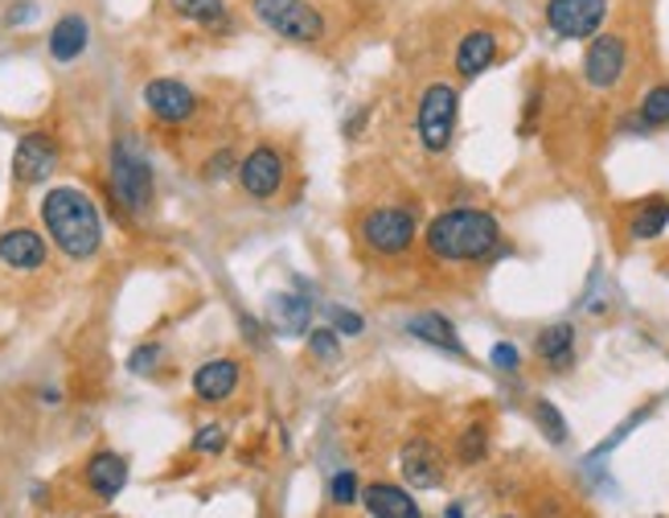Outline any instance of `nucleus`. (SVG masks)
<instances>
[{
	"instance_id": "f257e3e1",
	"label": "nucleus",
	"mask_w": 669,
	"mask_h": 518,
	"mask_svg": "<svg viewBox=\"0 0 669 518\" xmlns=\"http://www.w3.org/2000/svg\"><path fill=\"white\" fill-rule=\"evenodd\" d=\"M501 222L489 210L477 206H452L428 222L423 231V251L436 263H485L501 251Z\"/></svg>"
},
{
	"instance_id": "f03ea898",
	"label": "nucleus",
	"mask_w": 669,
	"mask_h": 518,
	"mask_svg": "<svg viewBox=\"0 0 669 518\" xmlns=\"http://www.w3.org/2000/svg\"><path fill=\"white\" fill-rule=\"evenodd\" d=\"M46 235L54 239V247L67 259H91L103 247V219L99 206L91 202V193H82L79 186H54L46 190L38 206Z\"/></svg>"
},
{
	"instance_id": "7ed1b4c3",
	"label": "nucleus",
	"mask_w": 669,
	"mask_h": 518,
	"mask_svg": "<svg viewBox=\"0 0 669 518\" xmlns=\"http://www.w3.org/2000/svg\"><path fill=\"white\" fill-rule=\"evenodd\" d=\"M108 186H111V198L120 206L123 215H132L140 219L148 206H152V165L148 157L140 152L132 137H120L111 145V161H108Z\"/></svg>"
},
{
	"instance_id": "20e7f679",
	"label": "nucleus",
	"mask_w": 669,
	"mask_h": 518,
	"mask_svg": "<svg viewBox=\"0 0 669 518\" xmlns=\"http://www.w3.org/2000/svg\"><path fill=\"white\" fill-rule=\"evenodd\" d=\"M456 123H460V87L448 79L428 82L419 91V108H416V137L423 145V152L440 157V152L452 149Z\"/></svg>"
},
{
	"instance_id": "39448f33",
	"label": "nucleus",
	"mask_w": 669,
	"mask_h": 518,
	"mask_svg": "<svg viewBox=\"0 0 669 518\" xmlns=\"http://www.w3.org/2000/svg\"><path fill=\"white\" fill-rule=\"evenodd\" d=\"M416 235H419V215L411 206H370L362 219H358L362 247L382 259L407 256L416 247Z\"/></svg>"
},
{
	"instance_id": "423d86ee",
	"label": "nucleus",
	"mask_w": 669,
	"mask_h": 518,
	"mask_svg": "<svg viewBox=\"0 0 669 518\" xmlns=\"http://www.w3.org/2000/svg\"><path fill=\"white\" fill-rule=\"evenodd\" d=\"M251 13L259 26L292 46H317L324 38V13L312 0H251Z\"/></svg>"
},
{
	"instance_id": "0eeeda50",
	"label": "nucleus",
	"mask_w": 669,
	"mask_h": 518,
	"mask_svg": "<svg viewBox=\"0 0 669 518\" xmlns=\"http://www.w3.org/2000/svg\"><path fill=\"white\" fill-rule=\"evenodd\" d=\"M632 70V41L620 29H600L583 46V82L591 91H616Z\"/></svg>"
},
{
	"instance_id": "6e6552de",
	"label": "nucleus",
	"mask_w": 669,
	"mask_h": 518,
	"mask_svg": "<svg viewBox=\"0 0 669 518\" xmlns=\"http://www.w3.org/2000/svg\"><path fill=\"white\" fill-rule=\"evenodd\" d=\"M612 0H547L542 21L559 41H591L608 26Z\"/></svg>"
},
{
	"instance_id": "1a4fd4ad",
	"label": "nucleus",
	"mask_w": 669,
	"mask_h": 518,
	"mask_svg": "<svg viewBox=\"0 0 669 518\" xmlns=\"http://www.w3.org/2000/svg\"><path fill=\"white\" fill-rule=\"evenodd\" d=\"M497 62H501V33L493 26H469L456 38L452 70L460 82L481 79L485 70H493Z\"/></svg>"
},
{
	"instance_id": "9d476101",
	"label": "nucleus",
	"mask_w": 669,
	"mask_h": 518,
	"mask_svg": "<svg viewBox=\"0 0 669 518\" xmlns=\"http://www.w3.org/2000/svg\"><path fill=\"white\" fill-rule=\"evenodd\" d=\"M283 178H288V161H283V152L276 145H259L239 161V186L247 198L268 202V198H276L283 190Z\"/></svg>"
},
{
	"instance_id": "9b49d317",
	"label": "nucleus",
	"mask_w": 669,
	"mask_h": 518,
	"mask_svg": "<svg viewBox=\"0 0 669 518\" xmlns=\"http://www.w3.org/2000/svg\"><path fill=\"white\" fill-rule=\"evenodd\" d=\"M144 108L157 123L177 128V123H189L198 116V96L181 79H152L144 82Z\"/></svg>"
},
{
	"instance_id": "f8f14e48",
	"label": "nucleus",
	"mask_w": 669,
	"mask_h": 518,
	"mask_svg": "<svg viewBox=\"0 0 669 518\" xmlns=\"http://www.w3.org/2000/svg\"><path fill=\"white\" fill-rule=\"evenodd\" d=\"M58 161H62V149H58V140L50 132H26L13 149V178L21 186H38V181L54 173Z\"/></svg>"
},
{
	"instance_id": "ddd939ff",
	"label": "nucleus",
	"mask_w": 669,
	"mask_h": 518,
	"mask_svg": "<svg viewBox=\"0 0 669 518\" xmlns=\"http://www.w3.org/2000/svg\"><path fill=\"white\" fill-rule=\"evenodd\" d=\"M399 474L407 490H436L443 481V452L428 437L407 440L399 452Z\"/></svg>"
},
{
	"instance_id": "4468645a",
	"label": "nucleus",
	"mask_w": 669,
	"mask_h": 518,
	"mask_svg": "<svg viewBox=\"0 0 669 518\" xmlns=\"http://www.w3.org/2000/svg\"><path fill=\"white\" fill-rule=\"evenodd\" d=\"M402 329H407V333H411L416 341L431 346V350H443V355H452V358H469V350H465V338H460L452 321H448L443 313H436V309L411 313Z\"/></svg>"
},
{
	"instance_id": "2eb2a0df",
	"label": "nucleus",
	"mask_w": 669,
	"mask_h": 518,
	"mask_svg": "<svg viewBox=\"0 0 669 518\" xmlns=\"http://www.w3.org/2000/svg\"><path fill=\"white\" fill-rule=\"evenodd\" d=\"M535 355L538 362L555 375H567L576 367V326L571 321H555V326H542L535 338Z\"/></svg>"
},
{
	"instance_id": "dca6fc26",
	"label": "nucleus",
	"mask_w": 669,
	"mask_h": 518,
	"mask_svg": "<svg viewBox=\"0 0 669 518\" xmlns=\"http://www.w3.org/2000/svg\"><path fill=\"white\" fill-rule=\"evenodd\" d=\"M239 387V362L234 358H210L193 370V396L201 404H227Z\"/></svg>"
},
{
	"instance_id": "f3484780",
	"label": "nucleus",
	"mask_w": 669,
	"mask_h": 518,
	"mask_svg": "<svg viewBox=\"0 0 669 518\" xmlns=\"http://www.w3.org/2000/svg\"><path fill=\"white\" fill-rule=\"evenodd\" d=\"M268 321L280 338H308L312 329V300L300 292H276L268 300Z\"/></svg>"
},
{
	"instance_id": "a211bd4d",
	"label": "nucleus",
	"mask_w": 669,
	"mask_h": 518,
	"mask_svg": "<svg viewBox=\"0 0 669 518\" xmlns=\"http://www.w3.org/2000/svg\"><path fill=\"white\" fill-rule=\"evenodd\" d=\"M0 263L17 268V272H38L46 263V239L29 227H9L0 235Z\"/></svg>"
},
{
	"instance_id": "6ab92c4d",
	"label": "nucleus",
	"mask_w": 669,
	"mask_h": 518,
	"mask_svg": "<svg viewBox=\"0 0 669 518\" xmlns=\"http://www.w3.org/2000/svg\"><path fill=\"white\" fill-rule=\"evenodd\" d=\"M82 478H87V490H91L94 498L111 502V498H120V490L128 486V461H123L120 452L103 449V452H94L91 461H87Z\"/></svg>"
},
{
	"instance_id": "aec40b11",
	"label": "nucleus",
	"mask_w": 669,
	"mask_h": 518,
	"mask_svg": "<svg viewBox=\"0 0 669 518\" xmlns=\"http://www.w3.org/2000/svg\"><path fill=\"white\" fill-rule=\"evenodd\" d=\"M362 506L370 510V518H423L419 502L411 498V490L390 486V481H375L362 490Z\"/></svg>"
},
{
	"instance_id": "412c9836",
	"label": "nucleus",
	"mask_w": 669,
	"mask_h": 518,
	"mask_svg": "<svg viewBox=\"0 0 669 518\" xmlns=\"http://www.w3.org/2000/svg\"><path fill=\"white\" fill-rule=\"evenodd\" d=\"M669 227V198L666 193H653V198H645V202L632 206L629 215V239L632 243H653V239H661Z\"/></svg>"
},
{
	"instance_id": "4be33fe9",
	"label": "nucleus",
	"mask_w": 669,
	"mask_h": 518,
	"mask_svg": "<svg viewBox=\"0 0 669 518\" xmlns=\"http://www.w3.org/2000/svg\"><path fill=\"white\" fill-rule=\"evenodd\" d=\"M87 41H91V26H87L79 13H67L54 21L46 46H50V58H54V62H74V58L87 50Z\"/></svg>"
},
{
	"instance_id": "5701e85b",
	"label": "nucleus",
	"mask_w": 669,
	"mask_h": 518,
	"mask_svg": "<svg viewBox=\"0 0 669 518\" xmlns=\"http://www.w3.org/2000/svg\"><path fill=\"white\" fill-rule=\"evenodd\" d=\"M632 128H637V132L669 128V82H653V87H645V96L637 99Z\"/></svg>"
},
{
	"instance_id": "b1692460",
	"label": "nucleus",
	"mask_w": 669,
	"mask_h": 518,
	"mask_svg": "<svg viewBox=\"0 0 669 518\" xmlns=\"http://www.w3.org/2000/svg\"><path fill=\"white\" fill-rule=\"evenodd\" d=\"M181 21H193V26L206 29H227V4L222 0H169Z\"/></svg>"
},
{
	"instance_id": "393cba45",
	"label": "nucleus",
	"mask_w": 669,
	"mask_h": 518,
	"mask_svg": "<svg viewBox=\"0 0 669 518\" xmlns=\"http://www.w3.org/2000/svg\"><path fill=\"white\" fill-rule=\"evenodd\" d=\"M530 420L538 424V432H542L550 445H567V440H571V428H567L562 411L555 408L550 399H535V404H530Z\"/></svg>"
},
{
	"instance_id": "a878e982",
	"label": "nucleus",
	"mask_w": 669,
	"mask_h": 518,
	"mask_svg": "<svg viewBox=\"0 0 669 518\" xmlns=\"http://www.w3.org/2000/svg\"><path fill=\"white\" fill-rule=\"evenodd\" d=\"M485 457H489V428H485V424H469V428L456 437V461L481 465Z\"/></svg>"
},
{
	"instance_id": "bb28decb",
	"label": "nucleus",
	"mask_w": 669,
	"mask_h": 518,
	"mask_svg": "<svg viewBox=\"0 0 669 518\" xmlns=\"http://www.w3.org/2000/svg\"><path fill=\"white\" fill-rule=\"evenodd\" d=\"M308 355L317 358V362H337L341 358V333L333 326L308 329Z\"/></svg>"
},
{
	"instance_id": "cd10ccee",
	"label": "nucleus",
	"mask_w": 669,
	"mask_h": 518,
	"mask_svg": "<svg viewBox=\"0 0 669 518\" xmlns=\"http://www.w3.org/2000/svg\"><path fill=\"white\" fill-rule=\"evenodd\" d=\"M324 317H329V326H333L341 338H362L366 333V317L346 309V305H324Z\"/></svg>"
},
{
	"instance_id": "c85d7f7f",
	"label": "nucleus",
	"mask_w": 669,
	"mask_h": 518,
	"mask_svg": "<svg viewBox=\"0 0 669 518\" xmlns=\"http://www.w3.org/2000/svg\"><path fill=\"white\" fill-rule=\"evenodd\" d=\"M649 416H653V404H649V408H641V411H632L629 420L620 424V428H616L612 437H608V440H600V445H596V452H591V461H600V457H608V452H612L616 445H625V437H629V432H632V428H637V424H645V420H649Z\"/></svg>"
},
{
	"instance_id": "c756f323",
	"label": "nucleus",
	"mask_w": 669,
	"mask_h": 518,
	"mask_svg": "<svg viewBox=\"0 0 669 518\" xmlns=\"http://www.w3.org/2000/svg\"><path fill=\"white\" fill-rule=\"evenodd\" d=\"M329 498H333V506L362 502V486H358V474H353V469H341V474L333 478V486H329Z\"/></svg>"
},
{
	"instance_id": "7c9ffc66",
	"label": "nucleus",
	"mask_w": 669,
	"mask_h": 518,
	"mask_svg": "<svg viewBox=\"0 0 669 518\" xmlns=\"http://www.w3.org/2000/svg\"><path fill=\"white\" fill-rule=\"evenodd\" d=\"M489 362H493V370H501V375H518V370H522V350H518L513 341H497L493 350H489Z\"/></svg>"
},
{
	"instance_id": "2f4dec72",
	"label": "nucleus",
	"mask_w": 669,
	"mask_h": 518,
	"mask_svg": "<svg viewBox=\"0 0 669 518\" xmlns=\"http://www.w3.org/2000/svg\"><path fill=\"white\" fill-rule=\"evenodd\" d=\"M161 346H157V341H144V346H136L132 350V358H128V370H132V375H152V370H157V362H161Z\"/></svg>"
},
{
	"instance_id": "473e14b6",
	"label": "nucleus",
	"mask_w": 669,
	"mask_h": 518,
	"mask_svg": "<svg viewBox=\"0 0 669 518\" xmlns=\"http://www.w3.org/2000/svg\"><path fill=\"white\" fill-rule=\"evenodd\" d=\"M193 449L198 452H222L227 449V428H222V424H201L198 437H193Z\"/></svg>"
},
{
	"instance_id": "72a5a7b5",
	"label": "nucleus",
	"mask_w": 669,
	"mask_h": 518,
	"mask_svg": "<svg viewBox=\"0 0 669 518\" xmlns=\"http://www.w3.org/2000/svg\"><path fill=\"white\" fill-rule=\"evenodd\" d=\"M230 173H239V161H234V152L230 149L214 152V157L206 161V178L210 181H222V178H230Z\"/></svg>"
},
{
	"instance_id": "f704fd0d",
	"label": "nucleus",
	"mask_w": 669,
	"mask_h": 518,
	"mask_svg": "<svg viewBox=\"0 0 669 518\" xmlns=\"http://www.w3.org/2000/svg\"><path fill=\"white\" fill-rule=\"evenodd\" d=\"M33 13H38L33 4H26V9H13V13H9V26H21V21H29Z\"/></svg>"
},
{
	"instance_id": "c9c22d12",
	"label": "nucleus",
	"mask_w": 669,
	"mask_h": 518,
	"mask_svg": "<svg viewBox=\"0 0 669 518\" xmlns=\"http://www.w3.org/2000/svg\"><path fill=\"white\" fill-rule=\"evenodd\" d=\"M443 518H465V506L452 502V506H448V510H443Z\"/></svg>"
},
{
	"instance_id": "e433bc0d",
	"label": "nucleus",
	"mask_w": 669,
	"mask_h": 518,
	"mask_svg": "<svg viewBox=\"0 0 669 518\" xmlns=\"http://www.w3.org/2000/svg\"><path fill=\"white\" fill-rule=\"evenodd\" d=\"M501 518H518V515H501Z\"/></svg>"
}]
</instances>
